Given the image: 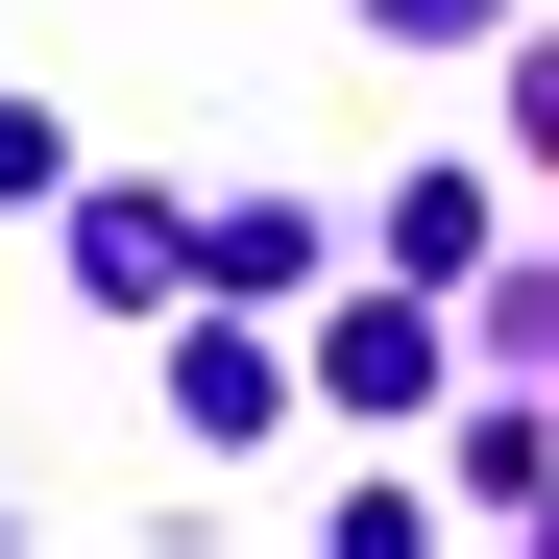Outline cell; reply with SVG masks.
Segmentation results:
<instances>
[{
    "label": "cell",
    "instance_id": "obj_1",
    "mask_svg": "<svg viewBox=\"0 0 559 559\" xmlns=\"http://www.w3.org/2000/svg\"><path fill=\"white\" fill-rule=\"evenodd\" d=\"M73 293L170 317V293H195V219H170V195H73Z\"/></svg>",
    "mask_w": 559,
    "mask_h": 559
},
{
    "label": "cell",
    "instance_id": "obj_2",
    "mask_svg": "<svg viewBox=\"0 0 559 559\" xmlns=\"http://www.w3.org/2000/svg\"><path fill=\"white\" fill-rule=\"evenodd\" d=\"M317 414H438V317H414V293H365V317L317 341Z\"/></svg>",
    "mask_w": 559,
    "mask_h": 559
},
{
    "label": "cell",
    "instance_id": "obj_3",
    "mask_svg": "<svg viewBox=\"0 0 559 559\" xmlns=\"http://www.w3.org/2000/svg\"><path fill=\"white\" fill-rule=\"evenodd\" d=\"M170 414H195V438H267L293 390H267V341H219V317H170Z\"/></svg>",
    "mask_w": 559,
    "mask_h": 559
},
{
    "label": "cell",
    "instance_id": "obj_4",
    "mask_svg": "<svg viewBox=\"0 0 559 559\" xmlns=\"http://www.w3.org/2000/svg\"><path fill=\"white\" fill-rule=\"evenodd\" d=\"M195 267H219V293H293V267H317V219H293V195H243V219H195Z\"/></svg>",
    "mask_w": 559,
    "mask_h": 559
},
{
    "label": "cell",
    "instance_id": "obj_5",
    "mask_svg": "<svg viewBox=\"0 0 559 559\" xmlns=\"http://www.w3.org/2000/svg\"><path fill=\"white\" fill-rule=\"evenodd\" d=\"M365 25H390V49H487V0H365Z\"/></svg>",
    "mask_w": 559,
    "mask_h": 559
}]
</instances>
